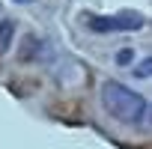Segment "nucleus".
Returning <instances> with one entry per match:
<instances>
[{"label": "nucleus", "mask_w": 152, "mask_h": 149, "mask_svg": "<svg viewBox=\"0 0 152 149\" xmlns=\"http://www.w3.org/2000/svg\"><path fill=\"white\" fill-rule=\"evenodd\" d=\"M102 107L122 125H143L149 116V102L119 81L102 84Z\"/></svg>", "instance_id": "obj_1"}, {"label": "nucleus", "mask_w": 152, "mask_h": 149, "mask_svg": "<svg viewBox=\"0 0 152 149\" xmlns=\"http://www.w3.org/2000/svg\"><path fill=\"white\" fill-rule=\"evenodd\" d=\"M87 27L93 33H122V30H140V27H146V18L140 12H119V15L87 18Z\"/></svg>", "instance_id": "obj_2"}, {"label": "nucleus", "mask_w": 152, "mask_h": 149, "mask_svg": "<svg viewBox=\"0 0 152 149\" xmlns=\"http://www.w3.org/2000/svg\"><path fill=\"white\" fill-rule=\"evenodd\" d=\"M131 60H134V51L131 48H122L116 54V66H131Z\"/></svg>", "instance_id": "obj_4"}, {"label": "nucleus", "mask_w": 152, "mask_h": 149, "mask_svg": "<svg viewBox=\"0 0 152 149\" xmlns=\"http://www.w3.org/2000/svg\"><path fill=\"white\" fill-rule=\"evenodd\" d=\"M12 33H15V24L12 21H0V54L12 45Z\"/></svg>", "instance_id": "obj_3"}]
</instances>
